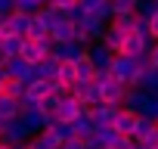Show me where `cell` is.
<instances>
[{"label": "cell", "mask_w": 158, "mask_h": 149, "mask_svg": "<svg viewBox=\"0 0 158 149\" xmlns=\"http://www.w3.org/2000/svg\"><path fill=\"white\" fill-rule=\"evenodd\" d=\"M109 74H112V81L124 84L127 90H130V87H139V68H136V62H133L130 56H115Z\"/></svg>", "instance_id": "obj_1"}, {"label": "cell", "mask_w": 158, "mask_h": 149, "mask_svg": "<svg viewBox=\"0 0 158 149\" xmlns=\"http://www.w3.org/2000/svg\"><path fill=\"white\" fill-rule=\"evenodd\" d=\"M93 81H96L99 90H102V103H109V106H124V96H127V87H124V84L112 81V74H96Z\"/></svg>", "instance_id": "obj_2"}, {"label": "cell", "mask_w": 158, "mask_h": 149, "mask_svg": "<svg viewBox=\"0 0 158 149\" xmlns=\"http://www.w3.org/2000/svg\"><path fill=\"white\" fill-rule=\"evenodd\" d=\"M31 137H34V134L25 127V121H22V118L6 121V124H3V130H0V143H6V146H25Z\"/></svg>", "instance_id": "obj_3"}, {"label": "cell", "mask_w": 158, "mask_h": 149, "mask_svg": "<svg viewBox=\"0 0 158 149\" xmlns=\"http://www.w3.org/2000/svg\"><path fill=\"white\" fill-rule=\"evenodd\" d=\"M87 59L93 62L96 74H109V68H112V62H115V53H112L102 40H96V44L87 47Z\"/></svg>", "instance_id": "obj_4"}, {"label": "cell", "mask_w": 158, "mask_h": 149, "mask_svg": "<svg viewBox=\"0 0 158 149\" xmlns=\"http://www.w3.org/2000/svg\"><path fill=\"white\" fill-rule=\"evenodd\" d=\"M53 53V37H44V40H25V47H22V59L28 62V65H37L44 56H50Z\"/></svg>", "instance_id": "obj_5"}, {"label": "cell", "mask_w": 158, "mask_h": 149, "mask_svg": "<svg viewBox=\"0 0 158 149\" xmlns=\"http://www.w3.org/2000/svg\"><path fill=\"white\" fill-rule=\"evenodd\" d=\"M77 6H81L87 16H96L102 19L106 25L115 19V10H112V0H77Z\"/></svg>", "instance_id": "obj_6"}, {"label": "cell", "mask_w": 158, "mask_h": 149, "mask_svg": "<svg viewBox=\"0 0 158 149\" xmlns=\"http://www.w3.org/2000/svg\"><path fill=\"white\" fill-rule=\"evenodd\" d=\"M56 74H59L56 56H44L37 65H31V81H56Z\"/></svg>", "instance_id": "obj_7"}, {"label": "cell", "mask_w": 158, "mask_h": 149, "mask_svg": "<svg viewBox=\"0 0 158 149\" xmlns=\"http://www.w3.org/2000/svg\"><path fill=\"white\" fill-rule=\"evenodd\" d=\"M87 109L81 106V103H77L68 90H65V96H62V103H59V112H56V121H65V124H71L77 115H84Z\"/></svg>", "instance_id": "obj_8"}, {"label": "cell", "mask_w": 158, "mask_h": 149, "mask_svg": "<svg viewBox=\"0 0 158 149\" xmlns=\"http://www.w3.org/2000/svg\"><path fill=\"white\" fill-rule=\"evenodd\" d=\"M87 53V47H81L77 40H68V44H53V53L50 56H56L59 62H77Z\"/></svg>", "instance_id": "obj_9"}, {"label": "cell", "mask_w": 158, "mask_h": 149, "mask_svg": "<svg viewBox=\"0 0 158 149\" xmlns=\"http://www.w3.org/2000/svg\"><path fill=\"white\" fill-rule=\"evenodd\" d=\"M65 87L59 84V81H28V93L25 96H31L34 103H40L44 96H53V93H62Z\"/></svg>", "instance_id": "obj_10"}, {"label": "cell", "mask_w": 158, "mask_h": 149, "mask_svg": "<svg viewBox=\"0 0 158 149\" xmlns=\"http://www.w3.org/2000/svg\"><path fill=\"white\" fill-rule=\"evenodd\" d=\"M3 71H6V78L10 81H31V65L16 56V59H3Z\"/></svg>", "instance_id": "obj_11"}, {"label": "cell", "mask_w": 158, "mask_h": 149, "mask_svg": "<svg viewBox=\"0 0 158 149\" xmlns=\"http://www.w3.org/2000/svg\"><path fill=\"white\" fill-rule=\"evenodd\" d=\"M124 40H127V31L124 28H118V25H106V34H102V44L115 53V56H121V50H124Z\"/></svg>", "instance_id": "obj_12"}, {"label": "cell", "mask_w": 158, "mask_h": 149, "mask_svg": "<svg viewBox=\"0 0 158 149\" xmlns=\"http://www.w3.org/2000/svg\"><path fill=\"white\" fill-rule=\"evenodd\" d=\"M118 109H121V106L99 103V106H93V109H87V112H90V118H93V124H96V127H106V124H115V115H118Z\"/></svg>", "instance_id": "obj_13"}, {"label": "cell", "mask_w": 158, "mask_h": 149, "mask_svg": "<svg viewBox=\"0 0 158 149\" xmlns=\"http://www.w3.org/2000/svg\"><path fill=\"white\" fill-rule=\"evenodd\" d=\"M22 121H25V127H28L31 134H44V130L53 124V118H47L40 109H28V112H22Z\"/></svg>", "instance_id": "obj_14"}, {"label": "cell", "mask_w": 158, "mask_h": 149, "mask_svg": "<svg viewBox=\"0 0 158 149\" xmlns=\"http://www.w3.org/2000/svg\"><path fill=\"white\" fill-rule=\"evenodd\" d=\"M146 103H149V93H146V90H139V87H130V90H127V96H124V109H127V112H133V115H143Z\"/></svg>", "instance_id": "obj_15"}, {"label": "cell", "mask_w": 158, "mask_h": 149, "mask_svg": "<svg viewBox=\"0 0 158 149\" xmlns=\"http://www.w3.org/2000/svg\"><path fill=\"white\" fill-rule=\"evenodd\" d=\"M136 121H139V115H133V112H127V109L121 106V109H118V115H115V124H112V127H115L121 137H130V134H133V127H136Z\"/></svg>", "instance_id": "obj_16"}, {"label": "cell", "mask_w": 158, "mask_h": 149, "mask_svg": "<svg viewBox=\"0 0 158 149\" xmlns=\"http://www.w3.org/2000/svg\"><path fill=\"white\" fill-rule=\"evenodd\" d=\"M13 118H22V103L0 93V121H13Z\"/></svg>", "instance_id": "obj_17"}, {"label": "cell", "mask_w": 158, "mask_h": 149, "mask_svg": "<svg viewBox=\"0 0 158 149\" xmlns=\"http://www.w3.org/2000/svg\"><path fill=\"white\" fill-rule=\"evenodd\" d=\"M71 130H74V137H77V140H90V137H93V130H96V124H93L90 112L77 115V118L71 121Z\"/></svg>", "instance_id": "obj_18"}, {"label": "cell", "mask_w": 158, "mask_h": 149, "mask_svg": "<svg viewBox=\"0 0 158 149\" xmlns=\"http://www.w3.org/2000/svg\"><path fill=\"white\" fill-rule=\"evenodd\" d=\"M74 74H77V81H81V84H90V81L96 78V68H93V62L87 59V53L74 62Z\"/></svg>", "instance_id": "obj_19"}, {"label": "cell", "mask_w": 158, "mask_h": 149, "mask_svg": "<svg viewBox=\"0 0 158 149\" xmlns=\"http://www.w3.org/2000/svg\"><path fill=\"white\" fill-rule=\"evenodd\" d=\"M47 134H50V137H53V140H56L59 146H65V143H68V140L74 137V130H71V124H65V121H53V124L47 127Z\"/></svg>", "instance_id": "obj_20"}, {"label": "cell", "mask_w": 158, "mask_h": 149, "mask_svg": "<svg viewBox=\"0 0 158 149\" xmlns=\"http://www.w3.org/2000/svg\"><path fill=\"white\" fill-rule=\"evenodd\" d=\"M6 22H10V31H13L16 37H28V25H31V16H25V13H13Z\"/></svg>", "instance_id": "obj_21"}, {"label": "cell", "mask_w": 158, "mask_h": 149, "mask_svg": "<svg viewBox=\"0 0 158 149\" xmlns=\"http://www.w3.org/2000/svg\"><path fill=\"white\" fill-rule=\"evenodd\" d=\"M74 31H77V28H74L71 22H65V19H62V22L50 31V37H53V44H68V40H74Z\"/></svg>", "instance_id": "obj_22"}, {"label": "cell", "mask_w": 158, "mask_h": 149, "mask_svg": "<svg viewBox=\"0 0 158 149\" xmlns=\"http://www.w3.org/2000/svg\"><path fill=\"white\" fill-rule=\"evenodd\" d=\"M56 81L68 90L77 84V74H74V62H59V74H56Z\"/></svg>", "instance_id": "obj_23"}, {"label": "cell", "mask_w": 158, "mask_h": 149, "mask_svg": "<svg viewBox=\"0 0 158 149\" xmlns=\"http://www.w3.org/2000/svg\"><path fill=\"white\" fill-rule=\"evenodd\" d=\"M139 90H146L149 96H158V68H149L139 74Z\"/></svg>", "instance_id": "obj_24"}, {"label": "cell", "mask_w": 158, "mask_h": 149, "mask_svg": "<svg viewBox=\"0 0 158 149\" xmlns=\"http://www.w3.org/2000/svg\"><path fill=\"white\" fill-rule=\"evenodd\" d=\"M22 47H25V37H6L3 44H0V53H3V59H16L19 53H22Z\"/></svg>", "instance_id": "obj_25"}, {"label": "cell", "mask_w": 158, "mask_h": 149, "mask_svg": "<svg viewBox=\"0 0 158 149\" xmlns=\"http://www.w3.org/2000/svg\"><path fill=\"white\" fill-rule=\"evenodd\" d=\"M37 19L44 22V28H47V31H53V28H56V25H59V22L65 19V16H62L59 10H53V6H40V13H37Z\"/></svg>", "instance_id": "obj_26"}, {"label": "cell", "mask_w": 158, "mask_h": 149, "mask_svg": "<svg viewBox=\"0 0 158 149\" xmlns=\"http://www.w3.org/2000/svg\"><path fill=\"white\" fill-rule=\"evenodd\" d=\"M62 96H65V90H62V93H53V96H44V100H40V112H44L47 118H53V121H56V112H59Z\"/></svg>", "instance_id": "obj_27"}, {"label": "cell", "mask_w": 158, "mask_h": 149, "mask_svg": "<svg viewBox=\"0 0 158 149\" xmlns=\"http://www.w3.org/2000/svg\"><path fill=\"white\" fill-rule=\"evenodd\" d=\"M93 137H96V143H99V146H109V149H112V146H115V140H118L121 134H118L112 124H106V127H96V130H93Z\"/></svg>", "instance_id": "obj_28"}, {"label": "cell", "mask_w": 158, "mask_h": 149, "mask_svg": "<svg viewBox=\"0 0 158 149\" xmlns=\"http://www.w3.org/2000/svg\"><path fill=\"white\" fill-rule=\"evenodd\" d=\"M25 149H59V143H56V140L44 130V134H34V137L25 143Z\"/></svg>", "instance_id": "obj_29"}, {"label": "cell", "mask_w": 158, "mask_h": 149, "mask_svg": "<svg viewBox=\"0 0 158 149\" xmlns=\"http://www.w3.org/2000/svg\"><path fill=\"white\" fill-rule=\"evenodd\" d=\"M155 16H158V0H139V3H136V19L152 22Z\"/></svg>", "instance_id": "obj_30"}, {"label": "cell", "mask_w": 158, "mask_h": 149, "mask_svg": "<svg viewBox=\"0 0 158 149\" xmlns=\"http://www.w3.org/2000/svg\"><path fill=\"white\" fill-rule=\"evenodd\" d=\"M3 93L13 96V100H25V93H28V81H6V84H3Z\"/></svg>", "instance_id": "obj_31"}, {"label": "cell", "mask_w": 158, "mask_h": 149, "mask_svg": "<svg viewBox=\"0 0 158 149\" xmlns=\"http://www.w3.org/2000/svg\"><path fill=\"white\" fill-rule=\"evenodd\" d=\"M152 130H155V124H152L149 118H139V121H136V127H133V134H130V140H133V143H143Z\"/></svg>", "instance_id": "obj_32"}, {"label": "cell", "mask_w": 158, "mask_h": 149, "mask_svg": "<svg viewBox=\"0 0 158 149\" xmlns=\"http://www.w3.org/2000/svg\"><path fill=\"white\" fill-rule=\"evenodd\" d=\"M44 37H50V31L44 28V22L37 16H31V25H28V37L25 40H44Z\"/></svg>", "instance_id": "obj_33"}, {"label": "cell", "mask_w": 158, "mask_h": 149, "mask_svg": "<svg viewBox=\"0 0 158 149\" xmlns=\"http://www.w3.org/2000/svg\"><path fill=\"white\" fill-rule=\"evenodd\" d=\"M112 25H118V28H124L127 34L133 31V25H136V13H121V16H115L112 19Z\"/></svg>", "instance_id": "obj_34"}, {"label": "cell", "mask_w": 158, "mask_h": 149, "mask_svg": "<svg viewBox=\"0 0 158 149\" xmlns=\"http://www.w3.org/2000/svg\"><path fill=\"white\" fill-rule=\"evenodd\" d=\"M16 13L37 16V13H40V0H16Z\"/></svg>", "instance_id": "obj_35"}, {"label": "cell", "mask_w": 158, "mask_h": 149, "mask_svg": "<svg viewBox=\"0 0 158 149\" xmlns=\"http://www.w3.org/2000/svg\"><path fill=\"white\" fill-rule=\"evenodd\" d=\"M139 118H149L152 124H158V96H149V103H146V109H143Z\"/></svg>", "instance_id": "obj_36"}, {"label": "cell", "mask_w": 158, "mask_h": 149, "mask_svg": "<svg viewBox=\"0 0 158 149\" xmlns=\"http://www.w3.org/2000/svg\"><path fill=\"white\" fill-rule=\"evenodd\" d=\"M136 3H139V0H112V10H115V16H121V13H136Z\"/></svg>", "instance_id": "obj_37"}, {"label": "cell", "mask_w": 158, "mask_h": 149, "mask_svg": "<svg viewBox=\"0 0 158 149\" xmlns=\"http://www.w3.org/2000/svg\"><path fill=\"white\" fill-rule=\"evenodd\" d=\"M62 16H65V22H71V25L77 28V25L84 22V16H87V13H84L81 6H74V10H68V13H62Z\"/></svg>", "instance_id": "obj_38"}, {"label": "cell", "mask_w": 158, "mask_h": 149, "mask_svg": "<svg viewBox=\"0 0 158 149\" xmlns=\"http://www.w3.org/2000/svg\"><path fill=\"white\" fill-rule=\"evenodd\" d=\"M47 6H53V10H59V13H68V10L77 6V0H50Z\"/></svg>", "instance_id": "obj_39"}, {"label": "cell", "mask_w": 158, "mask_h": 149, "mask_svg": "<svg viewBox=\"0 0 158 149\" xmlns=\"http://www.w3.org/2000/svg\"><path fill=\"white\" fill-rule=\"evenodd\" d=\"M133 62H136V68H139V74L152 68V56H149V53H139V56H133Z\"/></svg>", "instance_id": "obj_40"}, {"label": "cell", "mask_w": 158, "mask_h": 149, "mask_svg": "<svg viewBox=\"0 0 158 149\" xmlns=\"http://www.w3.org/2000/svg\"><path fill=\"white\" fill-rule=\"evenodd\" d=\"M16 13V0H0V19H10Z\"/></svg>", "instance_id": "obj_41"}, {"label": "cell", "mask_w": 158, "mask_h": 149, "mask_svg": "<svg viewBox=\"0 0 158 149\" xmlns=\"http://www.w3.org/2000/svg\"><path fill=\"white\" fill-rule=\"evenodd\" d=\"M112 149H136V143H133V140H130V137H118V140H115V146H112Z\"/></svg>", "instance_id": "obj_42"}, {"label": "cell", "mask_w": 158, "mask_h": 149, "mask_svg": "<svg viewBox=\"0 0 158 149\" xmlns=\"http://www.w3.org/2000/svg\"><path fill=\"white\" fill-rule=\"evenodd\" d=\"M62 149H84V140H77V137H71V140H68V143H65Z\"/></svg>", "instance_id": "obj_43"}, {"label": "cell", "mask_w": 158, "mask_h": 149, "mask_svg": "<svg viewBox=\"0 0 158 149\" xmlns=\"http://www.w3.org/2000/svg\"><path fill=\"white\" fill-rule=\"evenodd\" d=\"M149 34H152V40L158 44V16H155V19L149 22Z\"/></svg>", "instance_id": "obj_44"}, {"label": "cell", "mask_w": 158, "mask_h": 149, "mask_svg": "<svg viewBox=\"0 0 158 149\" xmlns=\"http://www.w3.org/2000/svg\"><path fill=\"white\" fill-rule=\"evenodd\" d=\"M149 56H152V68H158V44L149 50Z\"/></svg>", "instance_id": "obj_45"}, {"label": "cell", "mask_w": 158, "mask_h": 149, "mask_svg": "<svg viewBox=\"0 0 158 149\" xmlns=\"http://www.w3.org/2000/svg\"><path fill=\"white\" fill-rule=\"evenodd\" d=\"M0 149H13V146H6V143H0Z\"/></svg>", "instance_id": "obj_46"}, {"label": "cell", "mask_w": 158, "mask_h": 149, "mask_svg": "<svg viewBox=\"0 0 158 149\" xmlns=\"http://www.w3.org/2000/svg\"><path fill=\"white\" fill-rule=\"evenodd\" d=\"M47 3H50V0H40V6H47Z\"/></svg>", "instance_id": "obj_47"}, {"label": "cell", "mask_w": 158, "mask_h": 149, "mask_svg": "<svg viewBox=\"0 0 158 149\" xmlns=\"http://www.w3.org/2000/svg\"><path fill=\"white\" fill-rule=\"evenodd\" d=\"M136 149H149V146H139V143H136Z\"/></svg>", "instance_id": "obj_48"}, {"label": "cell", "mask_w": 158, "mask_h": 149, "mask_svg": "<svg viewBox=\"0 0 158 149\" xmlns=\"http://www.w3.org/2000/svg\"><path fill=\"white\" fill-rule=\"evenodd\" d=\"M13 149H25V146H13Z\"/></svg>", "instance_id": "obj_49"}, {"label": "cell", "mask_w": 158, "mask_h": 149, "mask_svg": "<svg viewBox=\"0 0 158 149\" xmlns=\"http://www.w3.org/2000/svg\"><path fill=\"white\" fill-rule=\"evenodd\" d=\"M102 149H109V146H102Z\"/></svg>", "instance_id": "obj_50"}, {"label": "cell", "mask_w": 158, "mask_h": 149, "mask_svg": "<svg viewBox=\"0 0 158 149\" xmlns=\"http://www.w3.org/2000/svg\"><path fill=\"white\" fill-rule=\"evenodd\" d=\"M59 149H62V146H59Z\"/></svg>", "instance_id": "obj_51"}]
</instances>
